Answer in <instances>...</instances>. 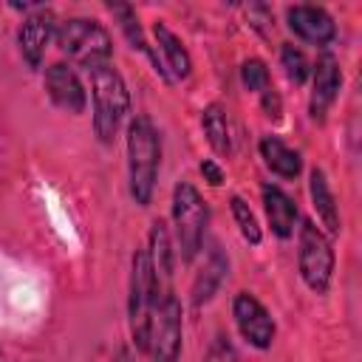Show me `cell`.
I'll use <instances>...</instances> for the list:
<instances>
[{
  "instance_id": "cell-1",
  "label": "cell",
  "mask_w": 362,
  "mask_h": 362,
  "mask_svg": "<svg viewBox=\"0 0 362 362\" xmlns=\"http://www.w3.org/2000/svg\"><path fill=\"white\" fill-rule=\"evenodd\" d=\"M161 161V141L147 116H136L127 124V178H130V195L136 204L147 206L156 189Z\"/></svg>"
},
{
  "instance_id": "cell-2",
  "label": "cell",
  "mask_w": 362,
  "mask_h": 362,
  "mask_svg": "<svg viewBox=\"0 0 362 362\" xmlns=\"http://www.w3.org/2000/svg\"><path fill=\"white\" fill-rule=\"evenodd\" d=\"M90 74V93H93V127L102 141H113L122 119L130 110V96L122 74L113 62L99 65Z\"/></svg>"
},
{
  "instance_id": "cell-3",
  "label": "cell",
  "mask_w": 362,
  "mask_h": 362,
  "mask_svg": "<svg viewBox=\"0 0 362 362\" xmlns=\"http://www.w3.org/2000/svg\"><path fill=\"white\" fill-rule=\"evenodd\" d=\"M54 40L59 45L62 54H68L76 65L93 71L99 65L113 62V45H110V34L96 23V20H85V17H74L57 25Z\"/></svg>"
},
{
  "instance_id": "cell-4",
  "label": "cell",
  "mask_w": 362,
  "mask_h": 362,
  "mask_svg": "<svg viewBox=\"0 0 362 362\" xmlns=\"http://www.w3.org/2000/svg\"><path fill=\"white\" fill-rule=\"evenodd\" d=\"M158 303V277L150 266L147 249H139L133 255V269H130V300H127V311H130V334L133 342L147 351L150 348V322H153V311Z\"/></svg>"
},
{
  "instance_id": "cell-5",
  "label": "cell",
  "mask_w": 362,
  "mask_h": 362,
  "mask_svg": "<svg viewBox=\"0 0 362 362\" xmlns=\"http://www.w3.org/2000/svg\"><path fill=\"white\" fill-rule=\"evenodd\" d=\"M206 204L201 201L198 189L189 181L175 184L173 189V221H175V235H178V252L181 260L189 263L201 243H204V229H206Z\"/></svg>"
},
{
  "instance_id": "cell-6",
  "label": "cell",
  "mask_w": 362,
  "mask_h": 362,
  "mask_svg": "<svg viewBox=\"0 0 362 362\" xmlns=\"http://www.w3.org/2000/svg\"><path fill=\"white\" fill-rule=\"evenodd\" d=\"M297 266H300L303 283L314 294H325L328 291L331 277H334V249H331V240L325 238V232L320 226H314L311 221H305L300 226Z\"/></svg>"
},
{
  "instance_id": "cell-7",
  "label": "cell",
  "mask_w": 362,
  "mask_h": 362,
  "mask_svg": "<svg viewBox=\"0 0 362 362\" xmlns=\"http://www.w3.org/2000/svg\"><path fill=\"white\" fill-rule=\"evenodd\" d=\"M150 322V354L153 362H178L181 356V303L175 294H161Z\"/></svg>"
},
{
  "instance_id": "cell-8",
  "label": "cell",
  "mask_w": 362,
  "mask_h": 362,
  "mask_svg": "<svg viewBox=\"0 0 362 362\" xmlns=\"http://www.w3.org/2000/svg\"><path fill=\"white\" fill-rule=\"evenodd\" d=\"M232 317H235V325H238L240 337L249 345L263 351V348H269L274 342V320H272V314L266 311V305L257 297L240 291L235 297V303H232Z\"/></svg>"
},
{
  "instance_id": "cell-9",
  "label": "cell",
  "mask_w": 362,
  "mask_h": 362,
  "mask_svg": "<svg viewBox=\"0 0 362 362\" xmlns=\"http://www.w3.org/2000/svg\"><path fill=\"white\" fill-rule=\"evenodd\" d=\"M45 90L51 96V102L68 113H82L88 105L85 88L79 82V76L74 74V68H68L65 62H54L45 71Z\"/></svg>"
},
{
  "instance_id": "cell-10",
  "label": "cell",
  "mask_w": 362,
  "mask_h": 362,
  "mask_svg": "<svg viewBox=\"0 0 362 362\" xmlns=\"http://www.w3.org/2000/svg\"><path fill=\"white\" fill-rule=\"evenodd\" d=\"M286 20H288V28L305 42L328 45L337 37V25L331 14L320 6H291L286 8Z\"/></svg>"
},
{
  "instance_id": "cell-11",
  "label": "cell",
  "mask_w": 362,
  "mask_h": 362,
  "mask_svg": "<svg viewBox=\"0 0 362 362\" xmlns=\"http://www.w3.org/2000/svg\"><path fill=\"white\" fill-rule=\"evenodd\" d=\"M342 85V74H339V62L331 54H322L314 65V85H311V99H308V113L314 122H322L328 107L334 105L337 93Z\"/></svg>"
},
{
  "instance_id": "cell-12",
  "label": "cell",
  "mask_w": 362,
  "mask_h": 362,
  "mask_svg": "<svg viewBox=\"0 0 362 362\" xmlns=\"http://www.w3.org/2000/svg\"><path fill=\"white\" fill-rule=\"evenodd\" d=\"M57 25H54V17L51 11L40 8L34 14H28L20 25V34H17V42H20V54L23 59L31 65V68H40L42 65V57H45V48L54 37Z\"/></svg>"
},
{
  "instance_id": "cell-13",
  "label": "cell",
  "mask_w": 362,
  "mask_h": 362,
  "mask_svg": "<svg viewBox=\"0 0 362 362\" xmlns=\"http://www.w3.org/2000/svg\"><path fill=\"white\" fill-rule=\"evenodd\" d=\"M263 209L269 218V226L277 238H288L297 223V206L294 201L274 184H263Z\"/></svg>"
},
{
  "instance_id": "cell-14",
  "label": "cell",
  "mask_w": 362,
  "mask_h": 362,
  "mask_svg": "<svg viewBox=\"0 0 362 362\" xmlns=\"http://www.w3.org/2000/svg\"><path fill=\"white\" fill-rule=\"evenodd\" d=\"M153 34H156V42H158V51L164 57V71L167 76H175V79H187L189 71H192V59L184 48V42L164 25V23H156L153 25Z\"/></svg>"
},
{
  "instance_id": "cell-15",
  "label": "cell",
  "mask_w": 362,
  "mask_h": 362,
  "mask_svg": "<svg viewBox=\"0 0 362 362\" xmlns=\"http://www.w3.org/2000/svg\"><path fill=\"white\" fill-rule=\"evenodd\" d=\"M308 192H311V204H314V209H317V218L322 221V226L331 232V235H337L339 232V206H337V198H334V192H331V187H328V178H325V173L322 170H311V175H308Z\"/></svg>"
},
{
  "instance_id": "cell-16",
  "label": "cell",
  "mask_w": 362,
  "mask_h": 362,
  "mask_svg": "<svg viewBox=\"0 0 362 362\" xmlns=\"http://www.w3.org/2000/svg\"><path fill=\"white\" fill-rule=\"evenodd\" d=\"M226 272H229L226 257H223L218 249H212L209 257L204 260L201 272L195 274V283H192V305H204V303H209V300L215 297V291L221 288Z\"/></svg>"
},
{
  "instance_id": "cell-17",
  "label": "cell",
  "mask_w": 362,
  "mask_h": 362,
  "mask_svg": "<svg viewBox=\"0 0 362 362\" xmlns=\"http://www.w3.org/2000/svg\"><path fill=\"white\" fill-rule=\"evenodd\" d=\"M260 156L266 161V167L272 173H277L280 178H297L300 170H303V158L297 150H291L288 144H283L280 139L274 136H266L260 141Z\"/></svg>"
},
{
  "instance_id": "cell-18",
  "label": "cell",
  "mask_w": 362,
  "mask_h": 362,
  "mask_svg": "<svg viewBox=\"0 0 362 362\" xmlns=\"http://www.w3.org/2000/svg\"><path fill=\"white\" fill-rule=\"evenodd\" d=\"M150 266L156 272L158 280H170L173 274V249H170V232L164 226V221H156L150 229V249H147Z\"/></svg>"
},
{
  "instance_id": "cell-19",
  "label": "cell",
  "mask_w": 362,
  "mask_h": 362,
  "mask_svg": "<svg viewBox=\"0 0 362 362\" xmlns=\"http://www.w3.org/2000/svg\"><path fill=\"white\" fill-rule=\"evenodd\" d=\"M110 11L116 14V20H119V25H122L124 37L133 42V48L144 51V54L153 59V65H156V71L161 74V79H170V76H167V71L161 68V59H158V54H156V51L147 45V40H144V34H141V25H139V17H136V11H133L130 6H110Z\"/></svg>"
},
{
  "instance_id": "cell-20",
  "label": "cell",
  "mask_w": 362,
  "mask_h": 362,
  "mask_svg": "<svg viewBox=\"0 0 362 362\" xmlns=\"http://www.w3.org/2000/svg\"><path fill=\"white\" fill-rule=\"evenodd\" d=\"M201 124H204V133H206V141L212 144L215 153L221 156H229L232 150V139H229V124H226V113L218 107V105H209L201 116Z\"/></svg>"
},
{
  "instance_id": "cell-21",
  "label": "cell",
  "mask_w": 362,
  "mask_h": 362,
  "mask_svg": "<svg viewBox=\"0 0 362 362\" xmlns=\"http://www.w3.org/2000/svg\"><path fill=\"white\" fill-rule=\"evenodd\" d=\"M232 218H235V223H238V229H240V235H243V240H249V243H260V223H257V218H255V212L249 209V204L240 198V195H232Z\"/></svg>"
},
{
  "instance_id": "cell-22",
  "label": "cell",
  "mask_w": 362,
  "mask_h": 362,
  "mask_svg": "<svg viewBox=\"0 0 362 362\" xmlns=\"http://www.w3.org/2000/svg\"><path fill=\"white\" fill-rule=\"evenodd\" d=\"M280 62H283V71H286V76L294 82V85H303L305 82V76H308V59H305V54L297 48V45H291V42H286L283 48H280Z\"/></svg>"
},
{
  "instance_id": "cell-23",
  "label": "cell",
  "mask_w": 362,
  "mask_h": 362,
  "mask_svg": "<svg viewBox=\"0 0 362 362\" xmlns=\"http://www.w3.org/2000/svg\"><path fill=\"white\" fill-rule=\"evenodd\" d=\"M240 76H243V85H246L249 90L263 93V90L269 88V68H266L260 59H246V62L240 65Z\"/></svg>"
},
{
  "instance_id": "cell-24",
  "label": "cell",
  "mask_w": 362,
  "mask_h": 362,
  "mask_svg": "<svg viewBox=\"0 0 362 362\" xmlns=\"http://www.w3.org/2000/svg\"><path fill=\"white\" fill-rule=\"evenodd\" d=\"M204 362H238V351H235V345L229 342V337L218 334V337L209 342Z\"/></svg>"
},
{
  "instance_id": "cell-25",
  "label": "cell",
  "mask_w": 362,
  "mask_h": 362,
  "mask_svg": "<svg viewBox=\"0 0 362 362\" xmlns=\"http://www.w3.org/2000/svg\"><path fill=\"white\" fill-rule=\"evenodd\" d=\"M260 99H263V110H266V116L280 119V96L274 93V88H272V85H269V88L260 93Z\"/></svg>"
},
{
  "instance_id": "cell-26",
  "label": "cell",
  "mask_w": 362,
  "mask_h": 362,
  "mask_svg": "<svg viewBox=\"0 0 362 362\" xmlns=\"http://www.w3.org/2000/svg\"><path fill=\"white\" fill-rule=\"evenodd\" d=\"M201 173H204V178L212 184V187H221L223 184V173H221V167L215 164V161H201Z\"/></svg>"
},
{
  "instance_id": "cell-27",
  "label": "cell",
  "mask_w": 362,
  "mask_h": 362,
  "mask_svg": "<svg viewBox=\"0 0 362 362\" xmlns=\"http://www.w3.org/2000/svg\"><path fill=\"white\" fill-rule=\"evenodd\" d=\"M113 362H136V356H133V351L127 348V345H122L119 351H116V359Z\"/></svg>"
}]
</instances>
